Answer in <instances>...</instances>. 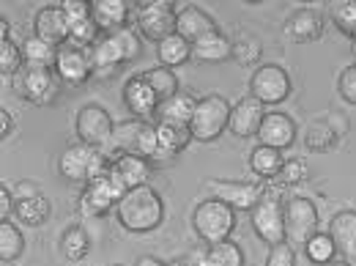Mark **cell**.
<instances>
[{"label": "cell", "instance_id": "cell-1", "mask_svg": "<svg viewBox=\"0 0 356 266\" xmlns=\"http://www.w3.org/2000/svg\"><path fill=\"white\" fill-rule=\"evenodd\" d=\"M115 217L121 222V228L129 233H151L165 220V203L154 187L143 184V187L129 189L118 201Z\"/></svg>", "mask_w": 356, "mask_h": 266}, {"label": "cell", "instance_id": "cell-2", "mask_svg": "<svg viewBox=\"0 0 356 266\" xmlns=\"http://www.w3.org/2000/svg\"><path fill=\"white\" fill-rule=\"evenodd\" d=\"M113 162L104 157V151L86 146V143H77V146H69L63 148V154L58 157V173L72 181V184H90L93 178H99Z\"/></svg>", "mask_w": 356, "mask_h": 266}, {"label": "cell", "instance_id": "cell-3", "mask_svg": "<svg viewBox=\"0 0 356 266\" xmlns=\"http://www.w3.org/2000/svg\"><path fill=\"white\" fill-rule=\"evenodd\" d=\"M230 110H233V104L222 93H209V96L197 99L192 121H189L192 140H203V143L217 140L230 127Z\"/></svg>", "mask_w": 356, "mask_h": 266}, {"label": "cell", "instance_id": "cell-4", "mask_svg": "<svg viewBox=\"0 0 356 266\" xmlns=\"http://www.w3.org/2000/svg\"><path fill=\"white\" fill-rule=\"evenodd\" d=\"M192 228L206 244L225 242V239H230V233L236 228V209H230L227 203L217 201V198L200 201L192 212Z\"/></svg>", "mask_w": 356, "mask_h": 266}, {"label": "cell", "instance_id": "cell-5", "mask_svg": "<svg viewBox=\"0 0 356 266\" xmlns=\"http://www.w3.org/2000/svg\"><path fill=\"white\" fill-rule=\"evenodd\" d=\"M282 217H285V242L291 247H305L318 233V209L310 198L302 195L285 198Z\"/></svg>", "mask_w": 356, "mask_h": 266}, {"label": "cell", "instance_id": "cell-6", "mask_svg": "<svg viewBox=\"0 0 356 266\" xmlns=\"http://www.w3.org/2000/svg\"><path fill=\"white\" fill-rule=\"evenodd\" d=\"M129 189H127V184L121 181V176L113 171V165L102 173L99 178H93L88 187H86V192H83V212L88 214V217H102V214H107V212H113L115 206H118V201L127 195Z\"/></svg>", "mask_w": 356, "mask_h": 266}, {"label": "cell", "instance_id": "cell-7", "mask_svg": "<svg viewBox=\"0 0 356 266\" xmlns=\"http://www.w3.org/2000/svg\"><path fill=\"white\" fill-rule=\"evenodd\" d=\"M178 11L170 0H145L137 6V31L151 42H165L176 33Z\"/></svg>", "mask_w": 356, "mask_h": 266}, {"label": "cell", "instance_id": "cell-8", "mask_svg": "<svg viewBox=\"0 0 356 266\" xmlns=\"http://www.w3.org/2000/svg\"><path fill=\"white\" fill-rule=\"evenodd\" d=\"M113 130H115L113 116H110L102 104H93V102H90L86 107H80L77 121H74V132L80 137V143L104 151V148L110 146V140H113Z\"/></svg>", "mask_w": 356, "mask_h": 266}, {"label": "cell", "instance_id": "cell-9", "mask_svg": "<svg viewBox=\"0 0 356 266\" xmlns=\"http://www.w3.org/2000/svg\"><path fill=\"white\" fill-rule=\"evenodd\" d=\"M206 192L217 201L227 203L236 212H252L258 201L264 198V187L255 181H225V178H209Z\"/></svg>", "mask_w": 356, "mask_h": 266}, {"label": "cell", "instance_id": "cell-10", "mask_svg": "<svg viewBox=\"0 0 356 266\" xmlns=\"http://www.w3.org/2000/svg\"><path fill=\"white\" fill-rule=\"evenodd\" d=\"M250 96L264 104H280L291 96V75L280 63H264L250 77Z\"/></svg>", "mask_w": 356, "mask_h": 266}, {"label": "cell", "instance_id": "cell-11", "mask_svg": "<svg viewBox=\"0 0 356 266\" xmlns=\"http://www.w3.org/2000/svg\"><path fill=\"white\" fill-rule=\"evenodd\" d=\"M252 230L258 233L261 242L266 244H282L285 242V217H282V201L274 198H261L258 206L250 212Z\"/></svg>", "mask_w": 356, "mask_h": 266}, {"label": "cell", "instance_id": "cell-12", "mask_svg": "<svg viewBox=\"0 0 356 266\" xmlns=\"http://www.w3.org/2000/svg\"><path fill=\"white\" fill-rule=\"evenodd\" d=\"M52 72L63 86L80 88L83 83H88V77L93 75V66H90V58L86 49L63 45L58 47V58H55V69Z\"/></svg>", "mask_w": 356, "mask_h": 266}, {"label": "cell", "instance_id": "cell-13", "mask_svg": "<svg viewBox=\"0 0 356 266\" xmlns=\"http://www.w3.org/2000/svg\"><path fill=\"white\" fill-rule=\"evenodd\" d=\"M17 91L22 99L33 102V104H49L58 93V83H55V72L52 69H36L28 66L17 75Z\"/></svg>", "mask_w": 356, "mask_h": 266}, {"label": "cell", "instance_id": "cell-14", "mask_svg": "<svg viewBox=\"0 0 356 266\" xmlns=\"http://www.w3.org/2000/svg\"><path fill=\"white\" fill-rule=\"evenodd\" d=\"M264 118H266V104L247 93V96H241L233 104V110H230V127L227 130L236 134V137H255L258 130H261V124H264Z\"/></svg>", "mask_w": 356, "mask_h": 266}, {"label": "cell", "instance_id": "cell-15", "mask_svg": "<svg viewBox=\"0 0 356 266\" xmlns=\"http://www.w3.org/2000/svg\"><path fill=\"white\" fill-rule=\"evenodd\" d=\"M33 36H39L42 42L52 47L69 45V19H66L60 6H44V8L36 11Z\"/></svg>", "mask_w": 356, "mask_h": 266}, {"label": "cell", "instance_id": "cell-16", "mask_svg": "<svg viewBox=\"0 0 356 266\" xmlns=\"http://www.w3.org/2000/svg\"><path fill=\"white\" fill-rule=\"evenodd\" d=\"M88 58L96 77H110V75L118 72V66L127 63V52H124L121 42L115 39V33H104L96 45L90 47Z\"/></svg>", "mask_w": 356, "mask_h": 266}, {"label": "cell", "instance_id": "cell-17", "mask_svg": "<svg viewBox=\"0 0 356 266\" xmlns=\"http://www.w3.org/2000/svg\"><path fill=\"white\" fill-rule=\"evenodd\" d=\"M258 146H268L277 151H285L296 140V121L285 113H266L261 130H258Z\"/></svg>", "mask_w": 356, "mask_h": 266}, {"label": "cell", "instance_id": "cell-18", "mask_svg": "<svg viewBox=\"0 0 356 266\" xmlns=\"http://www.w3.org/2000/svg\"><path fill=\"white\" fill-rule=\"evenodd\" d=\"M217 31H220V28H217L214 17H211L209 11H203L200 6H186V8L178 11L176 33L181 39H186L189 45H195V42H200V39L217 33Z\"/></svg>", "mask_w": 356, "mask_h": 266}, {"label": "cell", "instance_id": "cell-19", "mask_svg": "<svg viewBox=\"0 0 356 266\" xmlns=\"http://www.w3.org/2000/svg\"><path fill=\"white\" fill-rule=\"evenodd\" d=\"M285 36L296 45H310L315 39H321L323 33V17L312 8H296L288 19H285Z\"/></svg>", "mask_w": 356, "mask_h": 266}, {"label": "cell", "instance_id": "cell-20", "mask_svg": "<svg viewBox=\"0 0 356 266\" xmlns=\"http://www.w3.org/2000/svg\"><path fill=\"white\" fill-rule=\"evenodd\" d=\"M124 104L127 110L132 113L134 118H145V116H154L159 110V99L154 88L148 86V80L140 75V77H132L127 86H124Z\"/></svg>", "mask_w": 356, "mask_h": 266}, {"label": "cell", "instance_id": "cell-21", "mask_svg": "<svg viewBox=\"0 0 356 266\" xmlns=\"http://www.w3.org/2000/svg\"><path fill=\"white\" fill-rule=\"evenodd\" d=\"M329 236L337 247V253H343L348 261L356 258V212L354 209H343L329 220Z\"/></svg>", "mask_w": 356, "mask_h": 266}, {"label": "cell", "instance_id": "cell-22", "mask_svg": "<svg viewBox=\"0 0 356 266\" xmlns=\"http://www.w3.org/2000/svg\"><path fill=\"white\" fill-rule=\"evenodd\" d=\"M90 17L99 25V31L115 33V31L127 28V22H129V3H124V0H96V3H90Z\"/></svg>", "mask_w": 356, "mask_h": 266}, {"label": "cell", "instance_id": "cell-23", "mask_svg": "<svg viewBox=\"0 0 356 266\" xmlns=\"http://www.w3.org/2000/svg\"><path fill=\"white\" fill-rule=\"evenodd\" d=\"M52 214V206H49V198L42 192H33V195H19L14 198V217L28 225V228H39L44 225Z\"/></svg>", "mask_w": 356, "mask_h": 266}, {"label": "cell", "instance_id": "cell-24", "mask_svg": "<svg viewBox=\"0 0 356 266\" xmlns=\"http://www.w3.org/2000/svg\"><path fill=\"white\" fill-rule=\"evenodd\" d=\"M195 104H197V99H195L192 93H186V91H178L173 99H168V102H162V104H159V110H156V118H159V124L189 127V121H192V113H195Z\"/></svg>", "mask_w": 356, "mask_h": 266}, {"label": "cell", "instance_id": "cell-25", "mask_svg": "<svg viewBox=\"0 0 356 266\" xmlns=\"http://www.w3.org/2000/svg\"><path fill=\"white\" fill-rule=\"evenodd\" d=\"M189 140H192L189 127L156 124V159H173L189 146Z\"/></svg>", "mask_w": 356, "mask_h": 266}, {"label": "cell", "instance_id": "cell-26", "mask_svg": "<svg viewBox=\"0 0 356 266\" xmlns=\"http://www.w3.org/2000/svg\"><path fill=\"white\" fill-rule=\"evenodd\" d=\"M113 171L121 176V181L127 184V189L143 187L151 178V159L140 157V154H124L113 162Z\"/></svg>", "mask_w": 356, "mask_h": 266}, {"label": "cell", "instance_id": "cell-27", "mask_svg": "<svg viewBox=\"0 0 356 266\" xmlns=\"http://www.w3.org/2000/svg\"><path fill=\"white\" fill-rule=\"evenodd\" d=\"M230 55H233V42L220 31L192 45V58L200 61V63H220Z\"/></svg>", "mask_w": 356, "mask_h": 266}, {"label": "cell", "instance_id": "cell-28", "mask_svg": "<svg viewBox=\"0 0 356 266\" xmlns=\"http://www.w3.org/2000/svg\"><path fill=\"white\" fill-rule=\"evenodd\" d=\"M197 266H244V250L225 239V242H217V244H209L200 256Z\"/></svg>", "mask_w": 356, "mask_h": 266}, {"label": "cell", "instance_id": "cell-29", "mask_svg": "<svg viewBox=\"0 0 356 266\" xmlns=\"http://www.w3.org/2000/svg\"><path fill=\"white\" fill-rule=\"evenodd\" d=\"M282 165H285V157H282V151H277V148L255 146L252 154H250V171H252L255 176H261L264 181L277 178V173L282 171Z\"/></svg>", "mask_w": 356, "mask_h": 266}, {"label": "cell", "instance_id": "cell-30", "mask_svg": "<svg viewBox=\"0 0 356 266\" xmlns=\"http://www.w3.org/2000/svg\"><path fill=\"white\" fill-rule=\"evenodd\" d=\"M22 61L28 66H36V69H55V58H58V47L47 45L39 36H28L22 45Z\"/></svg>", "mask_w": 356, "mask_h": 266}, {"label": "cell", "instance_id": "cell-31", "mask_svg": "<svg viewBox=\"0 0 356 266\" xmlns=\"http://www.w3.org/2000/svg\"><path fill=\"white\" fill-rule=\"evenodd\" d=\"M88 253H90L88 233H86L80 225L66 228L63 236H60V256H63L69 264H77V261H83Z\"/></svg>", "mask_w": 356, "mask_h": 266}, {"label": "cell", "instance_id": "cell-32", "mask_svg": "<svg viewBox=\"0 0 356 266\" xmlns=\"http://www.w3.org/2000/svg\"><path fill=\"white\" fill-rule=\"evenodd\" d=\"M156 58H159V66H168V69H176L181 63H186L192 58V45L186 39H181L178 33L168 36L165 42H159L156 47Z\"/></svg>", "mask_w": 356, "mask_h": 266}, {"label": "cell", "instance_id": "cell-33", "mask_svg": "<svg viewBox=\"0 0 356 266\" xmlns=\"http://www.w3.org/2000/svg\"><path fill=\"white\" fill-rule=\"evenodd\" d=\"M143 77H145V80H148V86L154 88L156 99H159V104H162V102H168V99H173V96L178 93L176 72H173V69H168V66H156V69H148Z\"/></svg>", "mask_w": 356, "mask_h": 266}, {"label": "cell", "instance_id": "cell-34", "mask_svg": "<svg viewBox=\"0 0 356 266\" xmlns=\"http://www.w3.org/2000/svg\"><path fill=\"white\" fill-rule=\"evenodd\" d=\"M25 250V239L14 222H0V261L14 264Z\"/></svg>", "mask_w": 356, "mask_h": 266}, {"label": "cell", "instance_id": "cell-35", "mask_svg": "<svg viewBox=\"0 0 356 266\" xmlns=\"http://www.w3.org/2000/svg\"><path fill=\"white\" fill-rule=\"evenodd\" d=\"M329 17L332 22L337 25L340 33L356 39V0H340V3H332L329 8Z\"/></svg>", "mask_w": 356, "mask_h": 266}, {"label": "cell", "instance_id": "cell-36", "mask_svg": "<svg viewBox=\"0 0 356 266\" xmlns=\"http://www.w3.org/2000/svg\"><path fill=\"white\" fill-rule=\"evenodd\" d=\"M305 253H307V258H310L312 264H329V261H334V253H337V247H334V242H332V236L329 233H315L310 242L305 244Z\"/></svg>", "mask_w": 356, "mask_h": 266}, {"label": "cell", "instance_id": "cell-37", "mask_svg": "<svg viewBox=\"0 0 356 266\" xmlns=\"http://www.w3.org/2000/svg\"><path fill=\"white\" fill-rule=\"evenodd\" d=\"M96 42H99V25L93 22V17L69 25V45L72 47L86 49V47H93Z\"/></svg>", "mask_w": 356, "mask_h": 266}, {"label": "cell", "instance_id": "cell-38", "mask_svg": "<svg viewBox=\"0 0 356 266\" xmlns=\"http://www.w3.org/2000/svg\"><path fill=\"white\" fill-rule=\"evenodd\" d=\"M337 146V132L326 121H315L307 130V148L312 151H332Z\"/></svg>", "mask_w": 356, "mask_h": 266}, {"label": "cell", "instance_id": "cell-39", "mask_svg": "<svg viewBox=\"0 0 356 266\" xmlns=\"http://www.w3.org/2000/svg\"><path fill=\"white\" fill-rule=\"evenodd\" d=\"M261 52H264V47L255 36H238V42H233V55L230 58H236L241 66H252V63L261 61Z\"/></svg>", "mask_w": 356, "mask_h": 266}, {"label": "cell", "instance_id": "cell-40", "mask_svg": "<svg viewBox=\"0 0 356 266\" xmlns=\"http://www.w3.org/2000/svg\"><path fill=\"white\" fill-rule=\"evenodd\" d=\"M22 63H25V61H22L19 45H14L11 39L0 45V72H3V77H6V75H19Z\"/></svg>", "mask_w": 356, "mask_h": 266}, {"label": "cell", "instance_id": "cell-41", "mask_svg": "<svg viewBox=\"0 0 356 266\" xmlns=\"http://www.w3.org/2000/svg\"><path fill=\"white\" fill-rule=\"evenodd\" d=\"M307 178V162L305 159H285L282 171L277 173V181L282 187H291V184H299Z\"/></svg>", "mask_w": 356, "mask_h": 266}, {"label": "cell", "instance_id": "cell-42", "mask_svg": "<svg viewBox=\"0 0 356 266\" xmlns=\"http://www.w3.org/2000/svg\"><path fill=\"white\" fill-rule=\"evenodd\" d=\"M115 39L121 42L124 47V52H127V63L134 61V58H140V52H143V45H140V36H137V31L134 28H121V31H115Z\"/></svg>", "mask_w": 356, "mask_h": 266}, {"label": "cell", "instance_id": "cell-43", "mask_svg": "<svg viewBox=\"0 0 356 266\" xmlns=\"http://www.w3.org/2000/svg\"><path fill=\"white\" fill-rule=\"evenodd\" d=\"M337 91H340L343 102H348V104H356V63L346 66V69L340 72V80H337Z\"/></svg>", "mask_w": 356, "mask_h": 266}, {"label": "cell", "instance_id": "cell-44", "mask_svg": "<svg viewBox=\"0 0 356 266\" xmlns=\"http://www.w3.org/2000/svg\"><path fill=\"white\" fill-rule=\"evenodd\" d=\"M266 266H296V250H293L288 242L274 244V247L268 250Z\"/></svg>", "mask_w": 356, "mask_h": 266}, {"label": "cell", "instance_id": "cell-45", "mask_svg": "<svg viewBox=\"0 0 356 266\" xmlns=\"http://www.w3.org/2000/svg\"><path fill=\"white\" fill-rule=\"evenodd\" d=\"M60 8H63V14H66L69 25H74V22L88 19L90 17V3H86V0H66V3H60Z\"/></svg>", "mask_w": 356, "mask_h": 266}, {"label": "cell", "instance_id": "cell-46", "mask_svg": "<svg viewBox=\"0 0 356 266\" xmlns=\"http://www.w3.org/2000/svg\"><path fill=\"white\" fill-rule=\"evenodd\" d=\"M14 212V195L6 189V184L0 187V222H8V214Z\"/></svg>", "mask_w": 356, "mask_h": 266}, {"label": "cell", "instance_id": "cell-47", "mask_svg": "<svg viewBox=\"0 0 356 266\" xmlns=\"http://www.w3.org/2000/svg\"><path fill=\"white\" fill-rule=\"evenodd\" d=\"M14 134V118H11V113L3 107L0 110V137L6 140V137H11Z\"/></svg>", "mask_w": 356, "mask_h": 266}, {"label": "cell", "instance_id": "cell-48", "mask_svg": "<svg viewBox=\"0 0 356 266\" xmlns=\"http://www.w3.org/2000/svg\"><path fill=\"white\" fill-rule=\"evenodd\" d=\"M33 192H39V187L31 184V181H22V184L17 187V198H19V195H33Z\"/></svg>", "mask_w": 356, "mask_h": 266}, {"label": "cell", "instance_id": "cell-49", "mask_svg": "<svg viewBox=\"0 0 356 266\" xmlns=\"http://www.w3.org/2000/svg\"><path fill=\"white\" fill-rule=\"evenodd\" d=\"M134 266H165L159 258H154V256H143V258H137V264Z\"/></svg>", "mask_w": 356, "mask_h": 266}, {"label": "cell", "instance_id": "cell-50", "mask_svg": "<svg viewBox=\"0 0 356 266\" xmlns=\"http://www.w3.org/2000/svg\"><path fill=\"white\" fill-rule=\"evenodd\" d=\"M0 33H3V42H8V19L6 17L0 19Z\"/></svg>", "mask_w": 356, "mask_h": 266}, {"label": "cell", "instance_id": "cell-51", "mask_svg": "<svg viewBox=\"0 0 356 266\" xmlns=\"http://www.w3.org/2000/svg\"><path fill=\"white\" fill-rule=\"evenodd\" d=\"M323 266H354L351 261H329V264H323Z\"/></svg>", "mask_w": 356, "mask_h": 266}, {"label": "cell", "instance_id": "cell-52", "mask_svg": "<svg viewBox=\"0 0 356 266\" xmlns=\"http://www.w3.org/2000/svg\"><path fill=\"white\" fill-rule=\"evenodd\" d=\"M351 52H354V58H356V39H354V45H351Z\"/></svg>", "mask_w": 356, "mask_h": 266}, {"label": "cell", "instance_id": "cell-53", "mask_svg": "<svg viewBox=\"0 0 356 266\" xmlns=\"http://www.w3.org/2000/svg\"><path fill=\"white\" fill-rule=\"evenodd\" d=\"M3 266H14V264H3Z\"/></svg>", "mask_w": 356, "mask_h": 266}, {"label": "cell", "instance_id": "cell-54", "mask_svg": "<svg viewBox=\"0 0 356 266\" xmlns=\"http://www.w3.org/2000/svg\"><path fill=\"white\" fill-rule=\"evenodd\" d=\"M113 266H121V264H113Z\"/></svg>", "mask_w": 356, "mask_h": 266}, {"label": "cell", "instance_id": "cell-55", "mask_svg": "<svg viewBox=\"0 0 356 266\" xmlns=\"http://www.w3.org/2000/svg\"><path fill=\"white\" fill-rule=\"evenodd\" d=\"M173 266H178V264H173Z\"/></svg>", "mask_w": 356, "mask_h": 266}]
</instances>
